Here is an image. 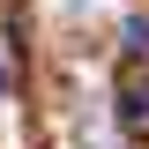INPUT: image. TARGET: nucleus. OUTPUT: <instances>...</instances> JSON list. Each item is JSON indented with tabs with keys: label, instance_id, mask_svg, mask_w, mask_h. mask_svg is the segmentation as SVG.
Returning a JSON list of instances; mask_svg holds the SVG:
<instances>
[{
	"label": "nucleus",
	"instance_id": "2",
	"mask_svg": "<svg viewBox=\"0 0 149 149\" xmlns=\"http://www.w3.org/2000/svg\"><path fill=\"white\" fill-rule=\"evenodd\" d=\"M127 119H134V127L149 119V90H134V97H127Z\"/></svg>",
	"mask_w": 149,
	"mask_h": 149
},
{
	"label": "nucleus",
	"instance_id": "1",
	"mask_svg": "<svg viewBox=\"0 0 149 149\" xmlns=\"http://www.w3.org/2000/svg\"><path fill=\"white\" fill-rule=\"evenodd\" d=\"M127 52H149V22H142V15L127 22Z\"/></svg>",
	"mask_w": 149,
	"mask_h": 149
},
{
	"label": "nucleus",
	"instance_id": "3",
	"mask_svg": "<svg viewBox=\"0 0 149 149\" xmlns=\"http://www.w3.org/2000/svg\"><path fill=\"white\" fill-rule=\"evenodd\" d=\"M0 97H8V67H0Z\"/></svg>",
	"mask_w": 149,
	"mask_h": 149
}]
</instances>
